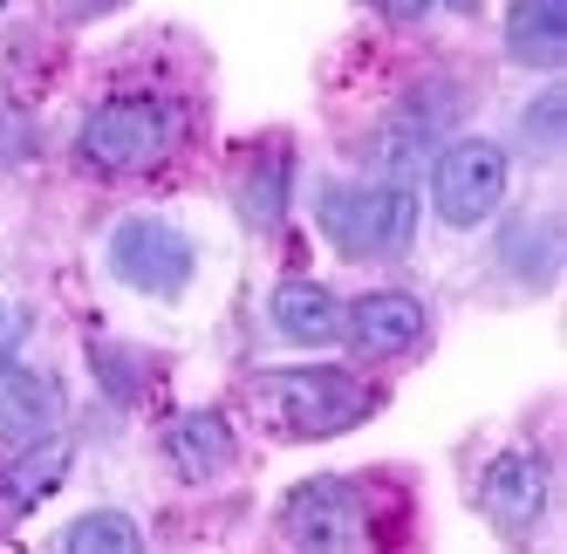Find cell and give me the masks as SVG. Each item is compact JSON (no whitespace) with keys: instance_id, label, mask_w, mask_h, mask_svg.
Returning a JSON list of instances; mask_svg holds the SVG:
<instances>
[{"instance_id":"6da1fadb","label":"cell","mask_w":567,"mask_h":554,"mask_svg":"<svg viewBox=\"0 0 567 554\" xmlns=\"http://www.w3.org/2000/svg\"><path fill=\"white\" fill-rule=\"evenodd\" d=\"M247 418L280 445H321L370 424L390 404V383L362 377L349 363H295V370H254L247 377Z\"/></svg>"},{"instance_id":"7a4b0ae2","label":"cell","mask_w":567,"mask_h":554,"mask_svg":"<svg viewBox=\"0 0 567 554\" xmlns=\"http://www.w3.org/2000/svg\"><path fill=\"white\" fill-rule=\"evenodd\" d=\"M192 137V110L165 90H110L75 124V172L83 178H151Z\"/></svg>"},{"instance_id":"3957f363","label":"cell","mask_w":567,"mask_h":554,"mask_svg":"<svg viewBox=\"0 0 567 554\" xmlns=\"http://www.w3.org/2000/svg\"><path fill=\"white\" fill-rule=\"evenodd\" d=\"M321 240L342 260H403L417 247V192L403 178H336L315 199Z\"/></svg>"},{"instance_id":"277c9868","label":"cell","mask_w":567,"mask_h":554,"mask_svg":"<svg viewBox=\"0 0 567 554\" xmlns=\"http://www.w3.org/2000/svg\"><path fill=\"white\" fill-rule=\"evenodd\" d=\"M377 472H321V480L288 486V500L274 506V534L288 547H377Z\"/></svg>"},{"instance_id":"5b68a950","label":"cell","mask_w":567,"mask_h":554,"mask_svg":"<svg viewBox=\"0 0 567 554\" xmlns=\"http://www.w3.org/2000/svg\"><path fill=\"white\" fill-rule=\"evenodd\" d=\"M103 267L116 274V288H131L144 301H185L198 274V240L157 213H124L103 233Z\"/></svg>"},{"instance_id":"8992f818","label":"cell","mask_w":567,"mask_h":554,"mask_svg":"<svg viewBox=\"0 0 567 554\" xmlns=\"http://www.w3.org/2000/svg\"><path fill=\"white\" fill-rule=\"evenodd\" d=\"M424 172H431V213L444 233H478L485 219H499L506 185H513L506 144L493 137H444Z\"/></svg>"},{"instance_id":"52a82bcc","label":"cell","mask_w":567,"mask_h":554,"mask_svg":"<svg viewBox=\"0 0 567 554\" xmlns=\"http://www.w3.org/2000/svg\"><path fill=\"white\" fill-rule=\"evenodd\" d=\"M472 506L485 513V527L499 541H534L547 527V506H554V472L534 459V452H493L478 465V486H472Z\"/></svg>"},{"instance_id":"ba28073f","label":"cell","mask_w":567,"mask_h":554,"mask_svg":"<svg viewBox=\"0 0 567 554\" xmlns=\"http://www.w3.org/2000/svg\"><path fill=\"white\" fill-rule=\"evenodd\" d=\"M226 192H233V213L247 219V233L274 240L280 219H288V199H295V137L288 131L239 137L233 165H226Z\"/></svg>"},{"instance_id":"9c48e42d","label":"cell","mask_w":567,"mask_h":554,"mask_svg":"<svg viewBox=\"0 0 567 554\" xmlns=\"http://www.w3.org/2000/svg\"><path fill=\"white\" fill-rule=\"evenodd\" d=\"M336 342H349V356L362 363H411L431 349V308L411 288H370L342 308Z\"/></svg>"},{"instance_id":"30bf717a","label":"cell","mask_w":567,"mask_h":554,"mask_svg":"<svg viewBox=\"0 0 567 554\" xmlns=\"http://www.w3.org/2000/svg\"><path fill=\"white\" fill-rule=\"evenodd\" d=\"M485 274L506 281V301H534L560 281V213L534 206V213H513L493 247H485Z\"/></svg>"},{"instance_id":"8fae6325","label":"cell","mask_w":567,"mask_h":554,"mask_svg":"<svg viewBox=\"0 0 567 554\" xmlns=\"http://www.w3.org/2000/svg\"><path fill=\"white\" fill-rule=\"evenodd\" d=\"M157 459H165V472H172V480H185V486H213V480H226L233 459H239L233 418L213 411V404H192V411L165 418V424H157Z\"/></svg>"},{"instance_id":"7c38bea8","label":"cell","mask_w":567,"mask_h":554,"mask_svg":"<svg viewBox=\"0 0 567 554\" xmlns=\"http://www.w3.org/2000/svg\"><path fill=\"white\" fill-rule=\"evenodd\" d=\"M69 465H75V445L62 431H49V439H34V445H14L8 465H0V527H14L21 513L42 506L69 480Z\"/></svg>"},{"instance_id":"4fadbf2b","label":"cell","mask_w":567,"mask_h":554,"mask_svg":"<svg viewBox=\"0 0 567 554\" xmlns=\"http://www.w3.org/2000/svg\"><path fill=\"white\" fill-rule=\"evenodd\" d=\"M62 390L42 377V370H28V363H0V445H34V439H49V431H62Z\"/></svg>"},{"instance_id":"5bb4252c","label":"cell","mask_w":567,"mask_h":554,"mask_svg":"<svg viewBox=\"0 0 567 554\" xmlns=\"http://www.w3.org/2000/svg\"><path fill=\"white\" fill-rule=\"evenodd\" d=\"M267 329L280 342H295V349H329L336 329H342V301L321 281L288 274V281H274V295H267Z\"/></svg>"},{"instance_id":"9a60e30c","label":"cell","mask_w":567,"mask_h":554,"mask_svg":"<svg viewBox=\"0 0 567 554\" xmlns=\"http://www.w3.org/2000/svg\"><path fill=\"white\" fill-rule=\"evenodd\" d=\"M506 55L519 69L554 75L567 62V0H513L506 8Z\"/></svg>"},{"instance_id":"2e32d148","label":"cell","mask_w":567,"mask_h":554,"mask_svg":"<svg viewBox=\"0 0 567 554\" xmlns=\"http://www.w3.org/2000/svg\"><path fill=\"white\" fill-rule=\"evenodd\" d=\"M90 370H96V383H103V398H116V404H137V398H151V383H157V356H144V349H131V342H110V336H90Z\"/></svg>"},{"instance_id":"e0dca14e","label":"cell","mask_w":567,"mask_h":554,"mask_svg":"<svg viewBox=\"0 0 567 554\" xmlns=\"http://www.w3.org/2000/svg\"><path fill=\"white\" fill-rule=\"evenodd\" d=\"M55 547H69V554H131V547H144V527L124 506H90L55 534Z\"/></svg>"},{"instance_id":"ac0fdd59","label":"cell","mask_w":567,"mask_h":554,"mask_svg":"<svg viewBox=\"0 0 567 554\" xmlns=\"http://www.w3.org/2000/svg\"><path fill=\"white\" fill-rule=\"evenodd\" d=\"M560 144H567V90H560V83H547L534 103L519 110V151H534L540 165H554Z\"/></svg>"},{"instance_id":"d6986e66","label":"cell","mask_w":567,"mask_h":554,"mask_svg":"<svg viewBox=\"0 0 567 554\" xmlns=\"http://www.w3.org/2000/svg\"><path fill=\"white\" fill-rule=\"evenodd\" d=\"M34 151H42V124H34V110L21 96H0V172L34 165Z\"/></svg>"},{"instance_id":"ffe728a7","label":"cell","mask_w":567,"mask_h":554,"mask_svg":"<svg viewBox=\"0 0 567 554\" xmlns=\"http://www.w3.org/2000/svg\"><path fill=\"white\" fill-rule=\"evenodd\" d=\"M362 8L383 14L390 28H424V21H437V14L472 21V14H478V0H362Z\"/></svg>"},{"instance_id":"44dd1931","label":"cell","mask_w":567,"mask_h":554,"mask_svg":"<svg viewBox=\"0 0 567 554\" xmlns=\"http://www.w3.org/2000/svg\"><path fill=\"white\" fill-rule=\"evenodd\" d=\"M124 0H49V14L62 21V28H90V21H103V14H116Z\"/></svg>"},{"instance_id":"7402d4cb","label":"cell","mask_w":567,"mask_h":554,"mask_svg":"<svg viewBox=\"0 0 567 554\" xmlns=\"http://www.w3.org/2000/svg\"><path fill=\"white\" fill-rule=\"evenodd\" d=\"M0 329H8V308H0Z\"/></svg>"},{"instance_id":"603a6c76","label":"cell","mask_w":567,"mask_h":554,"mask_svg":"<svg viewBox=\"0 0 567 554\" xmlns=\"http://www.w3.org/2000/svg\"><path fill=\"white\" fill-rule=\"evenodd\" d=\"M0 8H8V0H0Z\"/></svg>"}]
</instances>
